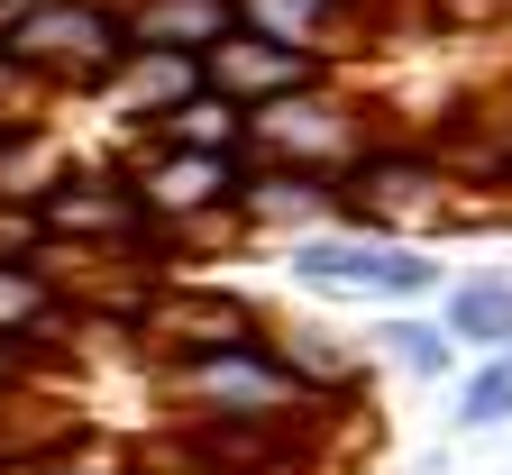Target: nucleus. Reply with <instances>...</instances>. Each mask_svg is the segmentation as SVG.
Masks as SVG:
<instances>
[{
    "label": "nucleus",
    "instance_id": "a211bd4d",
    "mask_svg": "<svg viewBox=\"0 0 512 475\" xmlns=\"http://www.w3.org/2000/svg\"><path fill=\"white\" fill-rule=\"evenodd\" d=\"M503 421H512V348H494L458 393V430H503Z\"/></svg>",
    "mask_w": 512,
    "mask_h": 475
},
{
    "label": "nucleus",
    "instance_id": "aec40b11",
    "mask_svg": "<svg viewBox=\"0 0 512 475\" xmlns=\"http://www.w3.org/2000/svg\"><path fill=\"white\" fill-rule=\"evenodd\" d=\"M0 256H37V265H46V229H37V201H10V192H0Z\"/></svg>",
    "mask_w": 512,
    "mask_h": 475
},
{
    "label": "nucleus",
    "instance_id": "f03ea898",
    "mask_svg": "<svg viewBox=\"0 0 512 475\" xmlns=\"http://www.w3.org/2000/svg\"><path fill=\"white\" fill-rule=\"evenodd\" d=\"M165 393H174V421H202V430H302L311 421V393L284 375L266 338L165 366Z\"/></svg>",
    "mask_w": 512,
    "mask_h": 475
},
{
    "label": "nucleus",
    "instance_id": "f257e3e1",
    "mask_svg": "<svg viewBox=\"0 0 512 475\" xmlns=\"http://www.w3.org/2000/svg\"><path fill=\"white\" fill-rule=\"evenodd\" d=\"M0 55H10L37 92H110L138 46H128L119 0H37V10H19L0 28Z\"/></svg>",
    "mask_w": 512,
    "mask_h": 475
},
{
    "label": "nucleus",
    "instance_id": "9d476101",
    "mask_svg": "<svg viewBox=\"0 0 512 475\" xmlns=\"http://www.w3.org/2000/svg\"><path fill=\"white\" fill-rule=\"evenodd\" d=\"M64 320H74V302H64V284H55V265H37V256H0V338L10 348H28L37 366L64 348Z\"/></svg>",
    "mask_w": 512,
    "mask_h": 475
},
{
    "label": "nucleus",
    "instance_id": "4468645a",
    "mask_svg": "<svg viewBox=\"0 0 512 475\" xmlns=\"http://www.w3.org/2000/svg\"><path fill=\"white\" fill-rule=\"evenodd\" d=\"M366 10V0H238V28L256 37H284V46H311L339 64V28Z\"/></svg>",
    "mask_w": 512,
    "mask_h": 475
},
{
    "label": "nucleus",
    "instance_id": "6e6552de",
    "mask_svg": "<svg viewBox=\"0 0 512 475\" xmlns=\"http://www.w3.org/2000/svg\"><path fill=\"white\" fill-rule=\"evenodd\" d=\"M202 83L238 110H275L311 83H330V55H311V46H284V37H256V28H229L211 55H202Z\"/></svg>",
    "mask_w": 512,
    "mask_h": 475
},
{
    "label": "nucleus",
    "instance_id": "7ed1b4c3",
    "mask_svg": "<svg viewBox=\"0 0 512 475\" xmlns=\"http://www.w3.org/2000/svg\"><path fill=\"white\" fill-rule=\"evenodd\" d=\"M330 211H348L366 238H421L458 211L448 201V156H430L412 138H366V156L330 183Z\"/></svg>",
    "mask_w": 512,
    "mask_h": 475
},
{
    "label": "nucleus",
    "instance_id": "39448f33",
    "mask_svg": "<svg viewBox=\"0 0 512 475\" xmlns=\"http://www.w3.org/2000/svg\"><path fill=\"white\" fill-rule=\"evenodd\" d=\"M375 128L330 92V83H311L275 110H247V156L256 165H275V174H311V183H339L357 156H366Z\"/></svg>",
    "mask_w": 512,
    "mask_h": 475
},
{
    "label": "nucleus",
    "instance_id": "20e7f679",
    "mask_svg": "<svg viewBox=\"0 0 512 475\" xmlns=\"http://www.w3.org/2000/svg\"><path fill=\"white\" fill-rule=\"evenodd\" d=\"M37 229H46V247H74V256H147V247H165V229L147 220L138 183L119 165H55L46 192H37Z\"/></svg>",
    "mask_w": 512,
    "mask_h": 475
},
{
    "label": "nucleus",
    "instance_id": "2eb2a0df",
    "mask_svg": "<svg viewBox=\"0 0 512 475\" xmlns=\"http://www.w3.org/2000/svg\"><path fill=\"white\" fill-rule=\"evenodd\" d=\"M439 329L458 338V348H512V275H476V284H458L448 293V311H439Z\"/></svg>",
    "mask_w": 512,
    "mask_h": 475
},
{
    "label": "nucleus",
    "instance_id": "ddd939ff",
    "mask_svg": "<svg viewBox=\"0 0 512 475\" xmlns=\"http://www.w3.org/2000/svg\"><path fill=\"white\" fill-rule=\"evenodd\" d=\"M128 46H174V55H211L238 28V0H119Z\"/></svg>",
    "mask_w": 512,
    "mask_h": 475
},
{
    "label": "nucleus",
    "instance_id": "f8f14e48",
    "mask_svg": "<svg viewBox=\"0 0 512 475\" xmlns=\"http://www.w3.org/2000/svg\"><path fill=\"white\" fill-rule=\"evenodd\" d=\"M119 101H128V119L138 128H165L183 101H202L211 83H202V55H174V46H138L119 64V83H110Z\"/></svg>",
    "mask_w": 512,
    "mask_h": 475
},
{
    "label": "nucleus",
    "instance_id": "423d86ee",
    "mask_svg": "<svg viewBox=\"0 0 512 475\" xmlns=\"http://www.w3.org/2000/svg\"><path fill=\"white\" fill-rule=\"evenodd\" d=\"M293 275L311 293H366V302H421L439 284V256L412 238H366V229H302L293 238Z\"/></svg>",
    "mask_w": 512,
    "mask_h": 475
},
{
    "label": "nucleus",
    "instance_id": "1a4fd4ad",
    "mask_svg": "<svg viewBox=\"0 0 512 475\" xmlns=\"http://www.w3.org/2000/svg\"><path fill=\"white\" fill-rule=\"evenodd\" d=\"M147 338L165 348V366H183V357L256 348V338H266V320H256L238 293H202V284H156V302H147Z\"/></svg>",
    "mask_w": 512,
    "mask_h": 475
},
{
    "label": "nucleus",
    "instance_id": "9b49d317",
    "mask_svg": "<svg viewBox=\"0 0 512 475\" xmlns=\"http://www.w3.org/2000/svg\"><path fill=\"white\" fill-rule=\"evenodd\" d=\"M266 348L284 357V375L311 393V412H348V402L366 393V357L357 348H339L330 329H311V320H293V329H266Z\"/></svg>",
    "mask_w": 512,
    "mask_h": 475
},
{
    "label": "nucleus",
    "instance_id": "f3484780",
    "mask_svg": "<svg viewBox=\"0 0 512 475\" xmlns=\"http://www.w3.org/2000/svg\"><path fill=\"white\" fill-rule=\"evenodd\" d=\"M0 475H138V466H128V448H110V439L74 430L64 448H46V457H19V466H0Z\"/></svg>",
    "mask_w": 512,
    "mask_h": 475
},
{
    "label": "nucleus",
    "instance_id": "dca6fc26",
    "mask_svg": "<svg viewBox=\"0 0 512 475\" xmlns=\"http://www.w3.org/2000/svg\"><path fill=\"white\" fill-rule=\"evenodd\" d=\"M156 147H202V156H229V147H247V110H238V101H220V92H202V101H183V110L156 128Z\"/></svg>",
    "mask_w": 512,
    "mask_h": 475
},
{
    "label": "nucleus",
    "instance_id": "0eeeda50",
    "mask_svg": "<svg viewBox=\"0 0 512 475\" xmlns=\"http://www.w3.org/2000/svg\"><path fill=\"white\" fill-rule=\"evenodd\" d=\"M266 174L247 147H229V156H202V147H156V156H138L128 165V183H138V201H147V220L165 229V238H183V229H202V220H238V192Z\"/></svg>",
    "mask_w": 512,
    "mask_h": 475
},
{
    "label": "nucleus",
    "instance_id": "6ab92c4d",
    "mask_svg": "<svg viewBox=\"0 0 512 475\" xmlns=\"http://www.w3.org/2000/svg\"><path fill=\"white\" fill-rule=\"evenodd\" d=\"M375 338H384V357H394V366H412V375H448V357H458V338H448V329H430V320H384Z\"/></svg>",
    "mask_w": 512,
    "mask_h": 475
}]
</instances>
